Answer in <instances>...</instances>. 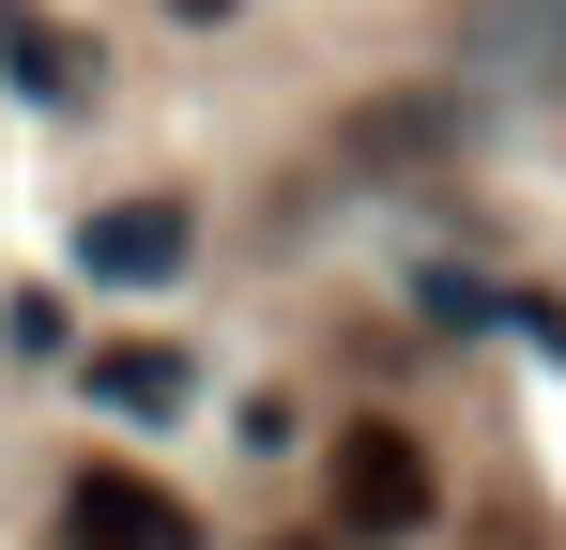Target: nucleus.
Segmentation results:
<instances>
[{"label": "nucleus", "mask_w": 566, "mask_h": 550, "mask_svg": "<svg viewBox=\"0 0 566 550\" xmlns=\"http://www.w3.org/2000/svg\"><path fill=\"white\" fill-rule=\"evenodd\" d=\"M429 444L413 429H337V536H368V550H413L429 536Z\"/></svg>", "instance_id": "1"}, {"label": "nucleus", "mask_w": 566, "mask_h": 550, "mask_svg": "<svg viewBox=\"0 0 566 550\" xmlns=\"http://www.w3.org/2000/svg\"><path fill=\"white\" fill-rule=\"evenodd\" d=\"M62 550H199V520L154 489V474H123V458H93L77 489H62Z\"/></svg>", "instance_id": "2"}, {"label": "nucleus", "mask_w": 566, "mask_h": 550, "mask_svg": "<svg viewBox=\"0 0 566 550\" xmlns=\"http://www.w3.org/2000/svg\"><path fill=\"white\" fill-rule=\"evenodd\" d=\"M185 245H199V214H185V199H107L93 230H77V261H93L107 290H154V275H185Z\"/></svg>", "instance_id": "3"}, {"label": "nucleus", "mask_w": 566, "mask_h": 550, "mask_svg": "<svg viewBox=\"0 0 566 550\" xmlns=\"http://www.w3.org/2000/svg\"><path fill=\"white\" fill-rule=\"evenodd\" d=\"M474 77H566V0H460Z\"/></svg>", "instance_id": "4"}, {"label": "nucleus", "mask_w": 566, "mask_h": 550, "mask_svg": "<svg viewBox=\"0 0 566 550\" xmlns=\"http://www.w3.org/2000/svg\"><path fill=\"white\" fill-rule=\"evenodd\" d=\"M93 398H107V413H185L199 367H185V352H154V337H107V352H93Z\"/></svg>", "instance_id": "5"}, {"label": "nucleus", "mask_w": 566, "mask_h": 550, "mask_svg": "<svg viewBox=\"0 0 566 550\" xmlns=\"http://www.w3.org/2000/svg\"><path fill=\"white\" fill-rule=\"evenodd\" d=\"M0 46H15V92H31V107H77V46H62L31 0H0Z\"/></svg>", "instance_id": "6"}, {"label": "nucleus", "mask_w": 566, "mask_h": 550, "mask_svg": "<svg viewBox=\"0 0 566 550\" xmlns=\"http://www.w3.org/2000/svg\"><path fill=\"white\" fill-rule=\"evenodd\" d=\"M169 15H230V0H169Z\"/></svg>", "instance_id": "7"}, {"label": "nucleus", "mask_w": 566, "mask_h": 550, "mask_svg": "<svg viewBox=\"0 0 566 550\" xmlns=\"http://www.w3.org/2000/svg\"><path fill=\"white\" fill-rule=\"evenodd\" d=\"M291 550H306V536H291Z\"/></svg>", "instance_id": "8"}]
</instances>
